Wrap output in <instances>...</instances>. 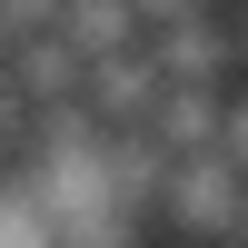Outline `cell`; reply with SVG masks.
Returning a JSON list of instances; mask_svg holds the SVG:
<instances>
[{"label":"cell","instance_id":"6da1fadb","mask_svg":"<svg viewBox=\"0 0 248 248\" xmlns=\"http://www.w3.org/2000/svg\"><path fill=\"white\" fill-rule=\"evenodd\" d=\"M218 149L248 169V90H229V99H218Z\"/></svg>","mask_w":248,"mask_h":248}]
</instances>
